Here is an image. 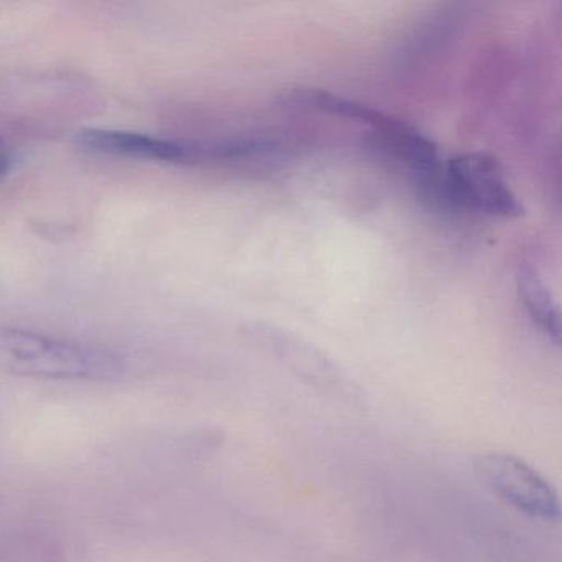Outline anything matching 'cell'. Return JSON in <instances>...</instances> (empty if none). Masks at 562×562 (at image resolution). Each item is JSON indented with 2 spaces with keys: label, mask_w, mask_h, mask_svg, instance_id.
<instances>
[{
  "label": "cell",
  "mask_w": 562,
  "mask_h": 562,
  "mask_svg": "<svg viewBox=\"0 0 562 562\" xmlns=\"http://www.w3.org/2000/svg\"><path fill=\"white\" fill-rule=\"evenodd\" d=\"M289 100L292 103L311 108V110L348 117V120L367 124V126L373 127L374 133L387 130V127L397 123L396 117L387 116V114L373 110V108L364 106V104L355 103V101L345 100L341 97H335V94L327 93V91L302 90V88H299V90L289 91Z\"/></svg>",
  "instance_id": "6"
},
{
  "label": "cell",
  "mask_w": 562,
  "mask_h": 562,
  "mask_svg": "<svg viewBox=\"0 0 562 562\" xmlns=\"http://www.w3.org/2000/svg\"><path fill=\"white\" fill-rule=\"evenodd\" d=\"M439 205L503 218L522 215L502 166L486 153L460 154L446 162Z\"/></svg>",
  "instance_id": "2"
},
{
  "label": "cell",
  "mask_w": 562,
  "mask_h": 562,
  "mask_svg": "<svg viewBox=\"0 0 562 562\" xmlns=\"http://www.w3.org/2000/svg\"><path fill=\"white\" fill-rule=\"evenodd\" d=\"M12 169L11 149L5 146L4 140L0 139V182L8 177Z\"/></svg>",
  "instance_id": "8"
},
{
  "label": "cell",
  "mask_w": 562,
  "mask_h": 562,
  "mask_svg": "<svg viewBox=\"0 0 562 562\" xmlns=\"http://www.w3.org/2000/svg\"><path fill=\"white\" fill-rule=\"evenodd\" d=\"M249 334L256 344L274 355L284 367L297 374L305 383L344 403L355 404V406L363 403V393L360 387L318 348L271 325L255 324Z\"/></svg>",
  "instance_id": "4"
},
{
  "label": "cell",
  "mask_w": 562,
  "mask_h": 562,
  "mask_svg": "<svg viewBox=\"0 0 562 562\" xmlns=\"http://www.w3.org/2000/svg\"><path fill=\"white\" fill-rule=\"evenodd\" d=\"M475 470L503 502L521 515L546 525L561 518V503L554 486L521 457L486 450L475 457Z\"/></svg>",
  "instance_id": "3"
},
{
  "label": "cell",
  "mask_w": 562,
  "mask_h": 562,
  "mask_svg": "<svg viewBox=\"0 0 562 562\" xmlns=\"http://www.w3.org/2000/svg\"><path fill=\"white\" fill-rule=\"evenodd\" d=\"M123 358L110 348L57 337L18 325L0 324V370L50 381L117 380Z\"/></svg>",
  "instance_id": "1"
},
{
  "label": "cell",
  "mask_w": 562,
  "mask_h": 562,
  "mask_svg": "<svg viewBox=\"0 0 562 562\" xmlns=\"http://www.w3.org/2000/svg\"><path fill=\"white\" fill-rule=\"evenodd\" d=\"M75 143L91 154L130 159L156 160V162L190 164L206 159V146L133 133V131L88 127L78 131Z\"/></svg>",
  "instance_id": "5"
},
{
  "label": "cell",
  "mask_w": 562,
  "mask_h": 562,
  "mask_svg": "<svg viewBox=\"0 0 562 562\" xmlns=\"http://www.w3.org/2000/svg\"><path fill=\"white\" fill-rule=\"evenodd\" d=\"M519 294L525 302L526 311L532 324L549 338L559 345L561 341V322L559 312L552 302L546 285L532 271H522L519 276Z\"/></svg>",
  "instance_id": "7"
}]
</instances>
